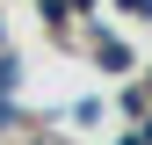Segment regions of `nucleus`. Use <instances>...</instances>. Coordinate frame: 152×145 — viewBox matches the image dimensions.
Masks as SVG:
<instances>
[{
    "label": "nucleus",
    "instance_id": "1",
    "mask_svg": "<svg viewBox=\"0 0 152 145\" xmlns=\"http://www.w3.org/2000/svg\"><path fill=\"white\" fill-rule=\"evenodd\" d=\"M94 65H102V72H130V65H138V51H130L116 29H94Z\"/></svg>",
    "mask_w": 152,
    "mask_h": 145
},
{
    "label": "nucleus",
    "instance_id": "3",
    "mask_svg": "<svg viewBox=\"0 0 152 145\" xmlns=\"http://www.w3.org/2000/svg\"><path fill=\"white\" fill-rule=\"evenodd\" d=\"M7 123H15V102H7V94H0V131H7Z\"/></svg>",
    "mask_w": 152,
    "mask_h": 145
},
{
    "label": "nucleus",
    "instance_id": "2",
    "mask_svg": "<svg viewBox=\"0 0 152 145\" xmlns=\"http://www.w3.org/2000/svg\"><path fill=\"white\" fill-rule=\"evenodd\" d=\"M123 15H138V22H152V0H116Z\"/></svg>",
    "mask_w": 152,
    "mask_h": 145
},
{
    "label": "nucleus",
    "instance_id": "5",
    "mask_svg": "<svg viewBox=\"0 0 152 145\" xmlns=\"http://www.w3.org/2000/svg\"><path fill=\"white\" fill-rule=\"evenodd\" d=\"M65 7H72V15H80V7H94V0H65Z\"/></svg>",
    "mask_w": 152,
    "mask_h": 145
},
{
    "label": "nucleus",
    "instance_id": "6",
    "mask_svg": "<svg viewBox=\"0 0 152 145\" xmlns=\"http://www.w3.org/2000/svg\"><path fill=\"white\" fill-rule=\"evenodd\" d=\"M123 145H145V138H123Z\"/></svg>",
    "mask_w": 152,
    "mask_h": 145
},
{
    "label": "nucleus",
    "instance_id": "7",
    "mask_svg": "<svg viewBox=\"0 0 152 145\" xmlns=\"http://www.w3.org/2000/svg\"><path fill=\"white\" fill-rule=\"evenodd\" d=\"M0 51H7V44H0Z\"/></svg>",
    "mask_w": 152,
    "mask_h": 145
},
{
    "label": "nucleus",
    "instance_id": "4",
    "mask_svg": "<svg viewBox=\"0 0 152 145\" xmlns=\"http://www.w3.org/2000/svg\"><path fill=\"white\" fill-rule=\"evenodd\" d=\"M138 138H145V145H152V116H145V123H138Z\"/></svg>",
    "mask_w": 152,
    "mask_h": 145
}]
</instances>
